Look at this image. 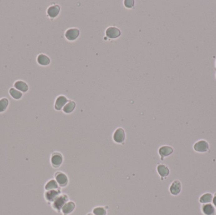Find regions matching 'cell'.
Wrapping results in <instances>:
<instances>
[{
    "label": "cell",
    "mask_w": 216,
    "mask_h": 215,
    "mask_svg": "<svg viewBox=\"0 0 216 215\" xmlns=\"http://www.w3.org/2000/svg\"><path fill=\"white\" fill-rule=\"evenodd\" d=\"M76 107V103L74 100H70L63 108V111L65 114H70L73 112Z\"/></svg>",
    "instance_id": "obj_15"
},
{
    "label": "cell",
    "mask_w": 216,
    "mask_h": 215,
    "mask_svg": "<svg viewBox=\"0 0 216 215\" xmlns=\"http://www.w3.org/2000/svg\"><path fill=\"white\" fill-rule=\"evenodd\" d=\"M68 99L66 98V96L63 95H59V96L56 99L55 102V109L56 110L60 111L61 109H63V108L64 107V106L68 103Z\"/></svg>",
    "instance_id": "obj_5"
},
{
    "label": "cell",
    "mask_w": 216,
    "mask_h": 215,
    "mask_svg": "<svg viewBox=\"0 0 216 215\" xmlns=\"http://www.w3.org/2000/svg\"><path fill=\"white\" fill-rule=\"evenodd\" d=\"M202 211L205 215H214L215 208L210 204H207L203 206Z\"/></svg>",
    "instance_id": "obj_19"
},
{
    "label": "cell",
    "mask_w": 216,
    "mask_h": 215,
    "mask_svg": "<svg viewBox=\"0 0 216 215\" xmlns=\"http://www.w3.org/2000/svg\"><path fill=\"white\" fill-rule=\"evenodd\" d=\"M37 63L42 66H49L51 63L50 58L45 54L41 53L37 57Z\"/></svg>",
    "instance_id": "obj_10"
},
{
    "label": "cell",
    "mask_w": 216,
    "mask_h": 215,
    "mask_svg": "<svg viewBox=\"0 0 216 215\" xmlns=\"http://www.w3.org/2000/svg\"><path fill=\"white\" fill-rule=\"evenodd\" d=\"M181 189V185L179 180H175L171 187H170V192L173 195H178L180 194Z\"/></svg>",
    "instance_id": "obj_14"
},
{
    "label": "cell",
    "mask_w": 216,
    "mask_h": 215,
    "mask_svg": "<svg viewBox=\"0 0 216 215\" xmlns=\"http://www.w3.org/2000/svg\"><path fill=\"white\" fill-rule=\"evenodd\" d=\"M68 201V197L66 195L59 196L55 201L53 203V208L56 210H60Z\"/></svg>",
    "instance_id": "obj_8"
},
{
    "label": "cell",
    "mask_w": 216,
    "mask_h": 215,
    "mask_svg": "<svg viewBox=\"0 0 216 215\" xmlns=\"http://www.w3.org/2000/svg\"><path fill=\"white\" fill-rule=\"evenodd\" d=\"M123 5L127 8H132L135 6L134 0H125L123 2Z\"/></svg>",
    "instance_id": "obj_24"
},
{
    "label": "cell",
    "mask_w": 216,
    "mask_h": 215,
    "mask_svg": "<svg viewBox=\"0 0 216 215\" xmlns=\"http://www.w3.org/2000/svg\"><path fill=\"white\" fill-rule=\"evenodd\" d=\"M173 152V148L169 146H162L159 150V153L161 155L162 160L164 157L171 155Z\"/></svg>",
    "instance_id": "obj_13"
},
{
    "label": "cell",
    "mask_w": 216,
    "mask_h": 215,
    "mask_svg": "<svg viewBox=\"0 0 216 215\" xmlns=\"http://www.w3.org/2000/svg\"><path fill=\"white\" fill-rule=\"evenodd\" d=\"M13 86H14L15 89L19 90L22 93V92L26 93L28 91V90L29 89V87L27 83L24 81L20 80H17L16 82H15Z\"/></svg>",
    "instance_id": "obj_11"
},
{
    "label": "cell",
    "mask_w": 216,
    "mask_h": 215,
    "mask_svg": "<svg viewBox=\"0 0 216 215\" xmlns=\"http://www.w3.org/2000/svg\"><path fill=\"white\" fill-rule=\"evenodd\" d=\"M60 193V191L56 189L47 190L45 194V198L47 201H54L59 196Z\"/></svg>",
    "instance_id": "obj_12"
},
{
    "label": "cell",
    "mask_w": 216,
    "mask_h": 215,
    "mask_svg": "<svg viewBox=\"0 0 216 215\" xmlns=\"http://www.w3.org/2000/svg\"><path fill=\"white\" fill-rule=\"evenodd\" d=\"M63 158L62 155L59 152H55L52 154L51 158V165L55 168H58L63 163Z\"/></svg>",
    "instance_id": "obj_6"
},
{
    "label": "cell",
    "mask_w": 216,
    "mask_h": 215,
    "mask_svg": "<svg viewBox=\"0 0 216 215\" xmlns=\"http://www.w3.org/2000/svg\"><path fill=\"white\" fill-rule=\"evenodd\" d=\"M89 215H92V214H89Z\"/></svg>",
    "instance_id": "obj_26"
},
{
    "label": "cell",
    "mask_w": 216,
    "mask_h": 215,
    "mask_svg": "<svg viewBox=\"0 0 216 215\" xmlns=\"http://www.w3.org/2000/svg\"><path fill=\"white\" fill-rule=\"evenodd\" d=\"M58 188V184L57 182L54 179H51L48 181L45 185V189L46 190H55V189H57Z\"/></svg>",
    "instance_id": "obj_20"
},
{
    "label": "cell",
    "mask_w": 216,
    "mask_h": 215,
    "mask_svg": "<svg viewBox=\"0 0 216 215\" xmlns=\"http://www.w3.org/2000/svg\"><path fill=\"white\" fill-rule=\"evenodd\" d=\"M80 34V30L78 28H70L65 32V37L69 41L76 40Z\"/></svg>",
    "instance_id": "obj_1"
},
{
    "label": "cell",
    "mask_w": 216,
    "mask_h": 215,
    "mask_svg": "<svg viewBox=\"0 0 216 215\" xmlns=\"http://www.w3.org/2000/svg\"><path fill=\"white\" fill-rule=\"evenodd\" d=\"M105 34L108 38L111 39H115L121 36L122 32L119 28L116 27L110 26L106 29Z\"/></svg>",
    "instance_id": "obj_4"
},
{
    "label": "cell",
    "mask_w": 216,
    "mask_h": 215,
    "mask_svg": "<svg viewBox=\"0 0 216 215\" xmlns=\"http://www.w3.org/2000/svg\"><path fill=\"white\" fill-rule=\"evenodd\" d=\"M55 179L58 184L61 187H65L68 184V179L66 174L61 172H57L55 174Z\"/></svg>",
    "instance_id": "obj_7"
},
{
    "label": "cell",
    "mask_w": 216,
    "mask_h": 215,
    "mask_svg": "<svg viewBox=\"0 0 216 215\" xmlns=\"http://www.w3.org/2000/svg\"><path fill=\"white\" fill-rule=\"evenodd\" d=\"M60 11L61 7L58 4H53L47 9V16L52 19L56 18L60 15Z\"/></svg>",
    "instance_id": "obj_2"
},
{
    "label": "cell",
    "mask_w": 216,
    "mask_h": 215,
    "mask_svg": "<svg viewBox=\"0 0 216 215\" xmlns=\"http://www.w3.org/2000/svg\"><path fill=\"white\" fill-rule=\"evenodd\" d=\"M75 205L74 202H68L66 203L62 208V211L64 214H68L71 213L75 209Z\"/></svg>",
    "instance_id": "obj_17"
},
{
    "label": "cell",
    "mask_w": 216,
    "mask_h": 215,
    "mask_svg": "<svg viewBox=\"0 0 216 215\" xmlns=\"http://www.w3.org/2000/svg\"><path fill=\"white\" fill-rule=\"evenodd\" d=\"M212 195L209 193L204 194L200 199V201L202 203H210L212 200Z\"/></svg>",
    "instance_id": "obj_22"
},
{
    "label": "cell",
    "mask_w": 216,
    "mask_h": 215,
    "mask_svg": "<svg viewBox=\"0 0 216 215\" xmlns=\"http://www.w3.org/2000/svg\"><path fill=\"white\" fill-rule=\"evenodd\" d=\"M93 213L95 215H106V210L103 208H96L94 209Z\"/></svg>",
    "instance_id": "obj_23"
},
{
    "label": "cell",
    "mask_w": 216,
    "mask_h": 215,
    "mask_svg": "<svg viewBox=\"0 0 216 215\" xmlns=\"http://www.w3.org/2000/svg\"><path fill=\"white\" fill-rule=\"evenodd\" d=\"M9 93L10 96L15 100H19L22 97V93L15 88H10L9 90Z\"/></svg>",
    "instance_id": "obj_18"
},
{
    "label": "cell",
    "mask_w": 216,
    "mask_h": 215,
    "mask_svg": "<svg viewBox=\"0 0 216 215\" xmlns=\"http://www.w3.org/2000/svg\"><path fill=\"white\" fill-rule=\"evenodd\" d=\"M208 143L204 140H200L194 145V150L198 152H205L209 150Z\"/></svg>",
    "instance_id": "obj_9"
},
{
    "label": "cell",
    "mask_w": 216,
    "mask_h": 215,
    "mask_svg": "<svg viewBox=\"0 0 216 215\" xmlns=\"http://www.w3.org/2000/svg\"><path fill=\"white\" fill-rule=\"evenodd\" d=\"M157 170L159 174L161 177H166L170 174V170L164 165H159L157 167Z\"/></svg>",
    "instance_id": "obj_16"
},
{
    "label": "cell",
    "mask_w": 216,
    "mask_h": 215,
    "mask_svg": "<svg viewBox=\"0 0 216 215\" xmlns=\"http://www.w3.org/2000/svg\"><path fill=\"white\" fill-rule=\"evenodd\" d=\"M212 201H213V204H214V206L216 207V194L214 196V198L212 199Z\"/></svg>",
    "instance_id": "obj_25"
},
{
    "label": "cell",
    "mask_w": 216,
    "mask_h": 215,
    "mask_svg": "<svg viewBox=\"0 0 216 215\" xmlns=\"http://www.w3.org/2000/svg\"><path fill=\"white\" fill-rule=\"evenodd\" d=\"M9 100L7 98L3 97L0 99V113H3L7 109Z\"/></svg>",
    "instance_id": "obj_21"
},
{
    "label": "cell",
    "mask_w": 216,
    "mask_h": 215,
    "mask_svg": "<svg viewBox=\"0 0 216 215\" xmlns=\"http://www.w3.org/2000/svg\"><path fill=\"white\" fill-rule=\"evenodd\" d=\"M113 139V141L116 143H119V144L123 143L125 140V130L122 128H117L114 132Z\"/></svg>",
    "instance_id": "obj_3"
}]
</instances>
